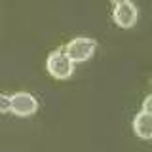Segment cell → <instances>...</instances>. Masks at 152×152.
<instances>
[{
    "instance_id": "7a4b0ae2",
    "label": "cell",
    "mask_w": 152,
    "mask_h": 152,
    "mask_svg": "<svg viewBox=\"0 0 152 152\" xmlns=\"http://www.w3.org/2000/svg\"><path fill=\"white\" fill-rule=\"evenodd\" d=\"M48 70L55 78H69L74 70V61L63 50H53L48 55Z\"/></svg>"
},
{
    "instance_id": "52a82bcc",
    "label": "cell",
    "mask_w": 152,
    "mask_h": 152,
    "mask_svg": "<svg viewBox=\"0 0 152 152\" xmlns=\"http://www.w3.org/2000/svg\"><path fill=\"white\" fill-rule=\"evenodd\" d=\"M142 112L152 114V93H150V95H146L145 101H142Z\"/></svg>"
},
{
    "instance_id": "3957f363",
    "label": "cell",
    "mask_w": 152,
    "mask_h": 152,
    "mask_svg": "<svg viewBox=\"0 0 152 152\" xmlns=\"http://www.w3.org/2000/svg\"><path fill=\"white\" fill-rule=\"evenodd\" d=\"M12 103H10V110L17 116H31L36 112L38 101L34 95H31L28 91H17L13 95H10Z\"/></svg>"
},
{
    "instance_id": "ba28073f",
    "label": "cell",
    "mask_w": 152,
    "mask_h": 152,
    "mask_svg": "<svg viewBox=\"0 0 152 152\" xmlns=\"http://www.w3.org/2000/svg\"><path fill=\"white\" fill-rule=\"evenodd\" d=\"M114 4H120V2H126V0H112Z\"/></svg>"
},
{
    "instance_id": "8992f818",
    "label": "cell",
    "mask_w": 152,
    "mask_h": 152,
    "mask_svg": "<svg viewBox=\"0 0 152 152\" xmlns=\"http://www.w3.org/2000/svg\"><path fill=\"white\" fill-rule=\"evenodd\" d=\"M10 103H12L10 95L0 93V112H8V110H10Z\"/></svg>"
},
{
    "instance_id": "6da1fadb",
    "label": "cell",
    "mask_w": 152,
    "mask_h": 152,
    "mask_svg": "<svg viewBox=\"0 0 152 152\" xmlns=\"http://www.w3.org/2000/svg\"><path fill=\"white\" fill-rule=\"evenodd\" d=\"M95 46H97V42H95L93 38H89V36H76V38H72V40L66 44L65 53L69 55L74 63L76 61H86V59H89V57L93 55Z\"/></svg>"
},
{
    "instance_id": "277c9868",
    "label": "cell",
    "mask_w": 152,
    "mask_h": 152,
    "mask_svg": "<svg viewBox=\"0 0 152 152\" xmlns=\"http://www.w3.org/2000/svg\"><path fill=\"white\" fill-rule=\"evenodd\" d=\"M137 6L133 2H129V0H126V2H120V4H116L112 10V17H114V21L118 23V25H122V27H131L133 23L137 21Z\"/></svg>"
},
{
    "instance_id": "5b68a950",
    "label": "cell",
    "mask_w": 152,
    "mask_h": 152,
    "mask_svg": "<svg viewBox=\"0 0 152 152\" xmlns=\"http://www.w3.org/2000/svg\"><path fill=\"white\" fill-rule=\"evenodd\" d=\"M133 129L141 139H152V114L141 110L133 118Z\"/></svg>"
}]
</instances>
